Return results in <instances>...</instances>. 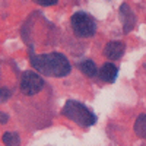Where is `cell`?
Returning <instances> with one entry per match:
<instances>
[{
	"mask_svg": "<svg viewBox=\"0 0 146 146\" xmlns=\"http://www.w3.org/2000/svg\"><path fill=\"white\" fill-rule=\"evenodd\" d=\"M31 64L41 75L50 76V78H64L72 70L69 60L62 53H48V54H41V56H32Z\"/></svg>",
	"mask_w": 146,
	"mask_h": 146,
	"instance_id": "cell-1",
	"label": "cell"
},
{
	"mask_svg": "<svg viewBox=\"0 0 146 146\" xmlns=\"http://www.w3.org/2000/svg\"><path fill=\"white\" fill-rule=\"evenodd\" d=\"M63 115L70 118L72 121H75L76 124H79L82 127H91L96 123V115L83 104H80L75 100H70L64 104Z\"/></svg>",
	"mask_w": 146,
	"mask_h": 146,
	"instance_id": "cell-2",
	"label": "cell"
},
{
	"mask_svg": "<svg viewBox=\"0 0 146 146\" xmlns=\"http://www.w3.org/2000/svg\"><path fill=\"white\" fill-rule=\"evenodd\" d=\"M72 29L79 38H89L96 32V23L91 15L85 12H76L72 16Z\"/></svg>",
	"mask_w": 146,
	"mask_h": 146,
	"instance_id": "cell-3",
	"label": "cell"
},
{
	"mask_svg": "<svg viewBox=\"0 0 146 146\" xmlns=\"http://www.w3.org/2000/svg\"><path fill=\"white\" fill-rule=\"evenodd\" d=\"M44 88V79L34 72H25L21 78V85L19 89L23 95L32 96L35 94H38Z\"/></svg>",
	"mask_w": 146,
	"mask_h": 146,
	"instance_id": "cell-4",
	"label": "cell"
},
{
	"mask_svg": "<svg viewBox=\"0 0 146 146\" xmlns=\"http://www.w3.org/2000/svg\"><path fill=\"white\" fill-rule=\"evenodd\" d=\"M124 50H126V45L121 41H110L104 48V56L110 60H118L123 56Z\"/></svg>",
	"mask_w": 146,
	"mask_h": 146,
	"instance_id": "cell-5",
	"label": "cell"
},
{
	"mask_svg": "<svg viewBox=\"0 0 146 146\" xmlns=\"http://www.w3.org/2000/svg\"><path fill=\"white\" fill-rule=\"evenodd\" d=\"M120 16H121V21H123V28H124V32H130L133 28H135V23H136V19H135V15L133 12L130 10L129 5H121L120 7Z\"/></svg>",
	"mask_w": 146,
	"mask_h": 146,
	"instance_id": "cell-6",
	"label": "cell"
},
{
	"mask_svg": "<svg viewBox=\"0 0 146 146\" xmlns=\"http://www.w3.org/2000/svg\"><path fill=\"white\" fill-rule=\"evenodd\" d=\"M117 73H118V69L113 63H105L100 70V79L105 83H113L117 79Z\"/></svg>",
	"mask_w": 146,
	"mask_h": 146,
	"instance_id": "cell-7",
	"label": "cell"
},
{
	"mask_svg": "<svg viewBox=\"0 0 146 146\" xmlns=\"http://www.w3.org/2000/svg\"><path fill=\"white\" fill-rule=\"evenodd\" d=\"M79 69L80 72L83 73L85 76H88V78H94L96 75V64L92 62V60H83L82 63H79Z\"/></svg>",
	"mask_w": 146,
	"mask_h": 146,
	"instance_id": "cell-8",
	"label": "cell"
},
{
	"mask_svg": "<svg viewBox=\"0 0 146 146\" xmlns=\"http://www.w3.org/2000/svg\"><path fill=\"white\" fill-rule=\"evenodd\" d=\"M135 133L139 137L146 139V114H142L137 117L135 123Z\"/></svg>",
	"mask_w": 146,
	"mask_h": 146,
	"instance_id": "cell-9",
	"label": "cell"
},
{
	"mask_svg": "<svg viewBox=\"0 0 146 146\" xmlns=\"http://www.w3.org/2000/svg\"><path fill=\"white\" fill-rule=\"evenodd\" d=\"M2 140H3L5 146H19L21 145V137L15 131H6L2 137Z\"/></svg>",
	"mask_w": 146,
	"mask_h": 146,
	"instance_id": "cell-10",
	"label": "cell"
},
{
	"mask_svg": "<svg viewBox=\"0 0 146 146\" xmlns=\"http://www.w3.org/2000/svg\"><path fill=\"white\" fill-rule=\"evenodd\" d=\"M10 96V91L7 88H0V102H6Z\"/></svg>",
	"mask_w": 146,
	"mask_h": 146,
	"instance_id": "cell-11",
	"label": "cell"
},
{
	"mask_svg": "<svg viewBox=\"0 0 146 146\" xmlns=\"http://www.w3.org/2000/svg\"><path fill=\"white\" fill-rule=\"evenodd\" d=\"M34 2L41 5V6H53V5H56L58 2V0H34Z\"/></svg>",
	"mask_w": 146,
	"mask_h": 146,
	"instance_id": "cell-12",
	"label": "cell"
},
{
	"mask_svg": "<svg viewBox=\"0 0 146 146\" xmlns=\"http://www.w3.org/2000/svg\"><path fill=\"white\" fill-rule=\"evenodd\" d=\"M7 120H9V115H6L5 113H0V123H2V124H6Z\"/></svg>",
	"mask_w": 146,
	"mask_h": 146,
	"instance_id": "cell-13",
	"label": "cell"
}]
</instances>
